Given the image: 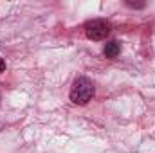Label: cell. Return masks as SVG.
Returning a JSON list of instances; mask_svg holds the SVG:
<instances>
[{"label": "cell", "instance_id": "6da1fadb", "mask_svg": "<svg viewBox=\"0 0 155 153\" xmlns=\"http://www.w3.org/2000/svg\"><path fill=\"white\" fill-rule=\"evenodd\" d=\"M94 96V85L87 77H78L71 88V99L76 105H85L92 99Z\"/></svg>", "mask_w": 155, "mask_h": 153}, {"label": "cell", "instance_id": "7a4b0ae2", "mask_svg": "<svg viewBox=\"0 0 155 153\" xmlns=\"http://www.w3.org/2000/svg\"><path fill=\"white\" fill-rule=\"evenodd\" d=\"M108 31H110V27H108V24H107L105 20H90V22H87V25H85V33H87V36L90 40L107 38Z\"/></svg>", "mask_w": 155, "mask_h": 153}, {"label": "cell", "instance_id": "3957f363", "mask_svg": "<svg viewBox=\"0 0 155 153\" xmlns=\"http://www.w3.org/2000/svg\"><path fill=\"white\" fill-rule=\"evenodd\" d=\"M119 52H121V47H119L117 41H108V43L105 45V56H107V58L114 60V58H117Z\"/></svg>", "mask_w": 155, "mask_h": 153}, {"label": "cell", "instance_id": "277c9868", "mask_svg": "<svg viewBox=\"0 0 155 153\" xmlns=\"http://www.w3.org/2000/svg\"><path fill=\"white\" fill-rule=\"evenodd\" d=\"M4 70H5V63H4V60L0 58V74H2Z\"/></svg>", "mask_w": 155, "mask_h": 153}]
</instances>
